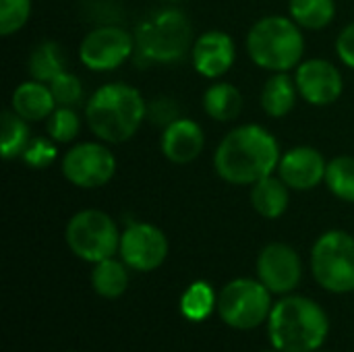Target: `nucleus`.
<instances>
[{
	"label": "nucleus",
	"mask_w": 354,
	"mask_h": 352,
	"mask_svg": "<svg viewBox=\"0 0 354 352\" xmlns=\"http://www.w3.org/2000/svg\"><path fill=\"white\" fill-rule=\"evenodd\" d=\"M56 100L48 83L29 79L17 85L10 95V110L23 116L29 122L48 120V116L56 110Z\"/></svg>",
	"instance_id": "17"
},
{
	"label": "nucleus",
	"mask_w": 354,
	"mask_h": 352,
	"mask_svg": "<svg viewBox=\"0 0 354 352\" xmlns=\"http://www.w3.org/2000/svg\"><path fill=\"white\" fill-rule=\"evenodd\" d=\"M290 19L301 29H324L336 17V0H288Z\"/></svg>",
	"instance_id": "23"
},
{
	"label": "nucleus",
	"mask_w": 354,
	"mask_h": 352,
	"mask_svg": "<svg viewBox=\"0 0 354 352\" xmlns=\"http://www.w3.org/2000/svg\"><path fill=\"white\" fill-rule=\"evenodd\" d=\"M66 62L68 58L64 48L54 39H44L31 48L27 58V73L35 81L50 83L52 79L66 71Z\"/></svg>",
	"instance_id": "20"
},
{
	"label": "nucleus",
	"mask_w": 354,
	"mask_h": 352,
	"mask_svg": "<svg viewBox=\"0 0 354 352\" xmlns=\"http://www.w3.org/2000/svg\"><path fill=\"white\" fill-rule=\"evenodd\" d=\"M303 278L299 253L286 243H270L257 257V280L274 295L292 293Z\"/></svg>",
	"instance_id": "12"
},
{
	"label": "nucleus",
	"mask_w": 354,
	"mask_h": 352,
	"mask_svg": "<svg viewBox=\"0 0 354 352\" xmlns=\"http://www.w3.org/2000/svg\"><path fill=\"white\" fill-rule=\"evenodd\" d=\"M205 145V135L199 122L193 118H176L168 127H164L160 137V149L166 160L172 164H191L195 162Z\"/></svg>",
	"instance_id": "16"
},
{
	"label": "nucleus",
	"mask_w": 354,
	"mask_h": 352,
	"mask_svg": "<svg viewBox=\"0 0 354 352\" xmlns=\"http://www.w3.org/2000/svg\"><path fill=\"white\" fill-rule=\"evenodd\" d=\"M290 203V187L274 172L255 185H251V205L253 210L268 220L280 218Z\"/></svg>",
	"instance_id": "18"
},
{
	"label": "nucleus",
	"mask_w": 354,
	"mask_h": 352,
	"mask_svg": "<svg viewBox=\"0 0 354 352\" xmlns=\"http://www.w3.org/2000/svg\"><path fill=\"white\" fill-rule=\"evenodd\" d=\"M328 162L319 149L311 145H299L282 154L276 174L292 191H311L326 180Z\"/></svg>",
	"instance_id": "14"
},
{
	"label": "nucleus",
	"mask_w": 354,
	"mask_h": 352,
	"mask_svg": "<svg viewBox=\"0 0 354 352\" xmlns=\"http://www.w3.org/2000/svg\"><path fill=\"white\" fill-rule=\"evenodd\" d=\"M56 156H58L56 141H52L50 137L48 139L46 137H33L21 158L29 168L41 170V168H48L56 160Z\"/></svg>",
	"instance_id": "30"
},
{
	"label": "nucleus",
	"mask_w": 354,
	"mask_h": 352,
	"mask_svg": "<svg viewBox=\"0 0 354 352\" xmlns=\"http://www.w3.org/2000/svg\"><path fill=\"white\" fill-rule=\"evenodd\" d=\"M247 52L259 68L288 73L303 62L305 37L290 17L268 15L255 21L249 29Z\"/></svg>",
	"instance_id": "5"
},
{
	"label": "nucleus",
	"mask_w": 354,
	"mask_h": 352,
	"mask_svg": "<svg viewBox=\"0 0 354 352\" xmlns=\"http://www.w3.org/2000/svg\"><path fill=\"white\" fill-rule=\"evenodd\" d=\"M282 151L278 139L261 124H241L224 135L216 154L218 176L236 187H249L278 170Z\"/></svg>",
	"instance_id": "1"
},
{
	"label": "nucleus",
	"mask_w": 354,
	"mask_h": 352,
	"mask_svg": "<svg viewBox=\"0 0 354 352\" xmlns=\"http://www.w3.org/2000/svg\"><path fill=\"white\" fill-rule=\"evenodd\" d=\"M266 352H280V351H276V349H274V351H266Z\"/></svg>",
	"instance_id": "34"
},
{
	"label": "nucleus",
	"mask_w": 354,
	"mask_h": 352,
	"mask_svg": "<svg viewBox=\"0 0 354 352\" xmlns=\"http://www.w3.org/2000/svg\"><path fill=\"white\" fill-rule=\"evenodd\" d=\"M116 174V158L104 141L73 145L62 158V176L79 189H100Z\"/></svg>",
	"instance_id": "9"
},
{
	"label": "nucleus",
	"mask_w": 354,
	"mask_h": 352,
	"mask_svg": "<svg viewBox=\"0 0 354 352\" xmlns=\"http://www.w3.org/2000/svg\"><path fill=\"white\" fill-rule=\"evenodd\" d=\"M120 230L112 216L102 210L77 212L64 230V239L73 255L87 263H97L116 255L120 247Z\"/></svg>",
	"instance_id": "7"
},
{
	"label": "nucleus",
	"mask_w": 354,
	"mask_h": 352,
	"mask_svg": "<svg viewBox=\"0 0 354 352\" xmlns=\"http://www.w3.org/2000/svg\"><path fill=\"white\" fill-rule=\"evenodd\" d=\"M326 187L340 201L354 203V158L338 156L328 162L326 168Z\"/></svg>",
	"instance_id": "26"
},
{
	"label": "nucleus",
	"mask_w": 354,
	"mask_h": 352,
	"mask_svg": "<svg viewBox=\"0 0 354 352\" xmlns=\"http://www.w3.org/2000/svg\"><path fill=\"white\" fill-rule=\"evenodd\" d=\"M48 85H50L58 106L77 108L81 104V100H83V83H81V79L75 73L64 71L56 79H52Z\"/></svg>",
	"instance_id": "28"
},
{
	"label": "nucleus",
	"mask_w": 354,
	"mask_h": 352,
	"mask_svg": "<svg viewBox=\"0 0 354 352\" xmlns=\"http://www.w3.org/2000/svg\"><path fill=\"white\" fill-rule=\"evenodd\" d=\"M129 266L122 259L110 257L93 263L91 270V286L95 295L104 299H118L129 288Z\"/></svg>",
	"instance_id": "22"
},
{
	"label": "nucleus",
	"mask_w": 354,
	"mask_h": 352,
	"mask_svg": "<svg viewBox=\"0 0 354 352\" xmlns=\"http://www.w3.org/2000/svg\"><path fill=\"white\" fill-rule=\"evenodd\" d=\"M48 137L56 143H71L77 139L81 131V116L77 114L75 108H64L56 106V110L48 116L46 122Z\"/></svg>",
	"instance_id": "27"
},
{
	"label": "nucleus",
	"mask_w": 354,
	"mask_h": 352,
	"mask_svg": "<svg viewBox=\"0 0 354 352\" xmlns=\"http://www.w3.org/2000/svg\"><path fill=\"white\" fill-rule=\"evenodd\" d=\"M299 95L311 106H332L344 91V79L338 66L326 58L303 60L295 71Z\"/></svg>",
	"instance_id": "13"
},
{
	"label": "nucleus",
	"mask_w": 354,
	"mask_h": 352,
	"mask_svg": "<svg viewBox=\"0 0 354 352\" xmlns=\"http://www.w3.org/2000/svg\"><path fill=\"white\" fill-rule=\"evenodd\" d=\"M270 290L253 278H236L218 295V315L232 330H255L272 313Z\"/></svg>",
	"instance_id": "8"
},
{
	"label": "nucleus",
	"mask_w": 354,
	"mask_h": 352,
	"mask_svg": "<svg viewBox=\"0 0 354 352\" xmlns=\"http://www.w3.org/2000/svg\"><path fill=\"white\" fill-rule=\"evenodd\" d=\"M118 253L131 270L153 272L168 257V239L149 222H133L120 234Z\"/></svg>",
	"instance_id": "11"
},
{
	"label": "nucleus",
	"mask_w": 354,
	"mask_h": 352,
	"mask_svg": "<svg viewBox=\"0 0 354 352\" xmlns=\"http://www.w3.org/2000/svg\"><path fill=\"white\" fill-rule=\"evenodd\" d=\"M135 52V35L120 25H100L91 29L81 46L79 58L93 73H108L122 66Z\"/></svg>",
	"instance_id": "10"
},
{
	"label": "nucleus",
	"mask_w": 354,
	"mask_h": 352,
	"mask_svg": "<svg viewBox=\"0 0 354 352\" xmlns=\"http://www.w3.org/2000/svg\"><path fill=\"white\" fill-rule=\"evenodd\" d=\"M162 2H183V0H162Z\"/></svg>",
	"instance_id": "33"
},
{
	"label": "nucleus",
	"mask_w": 354,
	"mask_h": 352,
	"mask_svg": "<svg viewBox=\"0 0 354 352\" xmlns=\"http://www.w3.org/2000/svg\"><path fill=\"white\" fill-rule=\"evenodd\" d=\"M336 54L344 66L354 71V21L348 23L336 37Z\"/></svg>",
	"instance_id": "32"
},
{
	"label": "nucleus",
	"mask_w": 354,
	"mask_h": 352,
	"mask_svg": "<svg viewBox=\"0 0 354 352\" xmlns=\"http://www.w3.org/2000/svg\"><path fill=\"white\" fill-rule=\"evenodd\" d=\"M31 17V0H0V33L12 35Z\"/></svg>",
	"instance_id": "29"
},
{
	"label": "nucleus",
	"mask_w": 354,
	"mask_h": 352,
	"mask_svg": "<svg viewBox=\"0 0 354 352\" xmlns=\"http://www.w3.org/2000/svg\"><path fill=\"white\" fill-rule=\"evenodd\" d=\"M328 334V313L307 297H284L268 317L270 342L280 352H317Z\"/></svg>",
	"instance_id": "3"
},
{
	"label": "nucleus",
	"mask_w": 354,
	"mask_h": 352,
	"mask_svg": "<svg viewBox=\"0 0 354 352\" xmlns=\"http://www.w3.org/2000/svg\"><path fill=\"white\" fill-rule=\"evenodd\" d=\"M203 110L209 118L218 122H230L239 118L243 110V95L232 83H214L203 93Z\"/></svg>",
	"instance_id": "21"
},
{
	"label": "nucleus",
	"mask_w": 354,
	"mask_h": 352,
	"mask_svg": "<svg viewBox=\"0 0 354 352\" xmlns=\"http://www.w3.org/2000/svg\"><path fill=\"white\" fill-rule=\"evenodd\" d=\"M299 87L288 73H272L261 89V108L272 118H284L297 106Z\"/></svg>",
	"instance_id": "19"
},
{
	"label": "nucleus",
	"mask_w": 354,
	"mask_h": 352,
	"mask_svg": "<svg viewBox=\"0 0 354 352\" xmlns=\"http://www.w3.org/2000/svg\"><path fill=\"white\" fill-rule=\"evenodd\" d=\"M135 52L151 64H174L195 44L189 17L172 6L151 10L135 25Z\"/></svg>",
	"instance_id": "4"
},
{
	"label": "nucleus",
	"mask_w": 354,
	"mask_h": 352,
	"mask_svg": "<svg viewBox=\"0 0 354 352\" xmlns=\"http://www.w3.org/2000/svg\"><path fill=\"white\" fill-rule=\"evenodd\" d=\"M311 272L317 284L334 295L354 290V237L344 230L324 232L311 249Z\"/></svg>",
	"instance_id": "6"
},
{
	"label": "nucleus",
	"mask_w": 354,
	"mask_h": 352,
	"mask_svg": "<svg viewBox=\"0 0 354 352\" xmlns=\"http://www.w3.org/2000/svg\"><path fill=\"white\" fill-rule=\"evenodd\" d=\"M147 118V102L127 83H106L85 104V122L104 143H124Z\"/></svg>",
	"instance_id": "2"
},
{
	"label": "nucleus",
	"mask_w": 354,
	"mask_h": 352,
	"mask_svg": "<svg viewBox=\"0 0 354 352\" xmlns=\"http://www.w3.org/2000/svg\"><path fill=\"white\" fill-rule=\"evenodd\" d=\"M147 118H151V122H156L164 129L170 122H174L176 118H180V108H178L176 100L160 95L147 104Z\"/></svg>",
	"instance_id": "31"
},
{
	"label": "nucleus",
	"mask_w": 354,
	"mask_h": 352,
	"mask_svg": "<svg viewBox=\"0 0 354 352\" xmlns=\"http://www.w3.org/2000/svg\"><path fill=\"white\" fill-rule=\"evenodd\" d=\"M191 60L195 71L205 79H218L226 75L236 60V46L232 35L220 29L201 33L191 48Z\"/></svg>",
	"instance_id": "15"
},
{
	"label": "nucleus",
	"mask_w": 354,
	"mask_h": 352,
	"mask_svg": "<svg viewBox=\"0 0 354 352\" xmlns=\"http://www.w3.org/2000/svg\"><path fill=\"white\" fill-rule=\"evenodd\" d=\"M29 143H31L29 120L19 116L15 110H4L2 112V158L4 160L21 158Z\"/></svg>",
	"instance_id": "25"
},
{
	"label": "nucleus",
	"mask_w": 354,
	"mask_h": 352,
	"mask_svg": "<svg viewBox=\"0 0 354 352\" xmlns=\"http://www.w3.org/2000/svg\"><path fill=\"white\" fill-rule=\"evenodd\" d=\"M214 309H218L216 290L203 280L193 282L180 297V313L189 322H203L214 313Z\"/></svg>",
	"instance_id": "24"
}]
</instances>
